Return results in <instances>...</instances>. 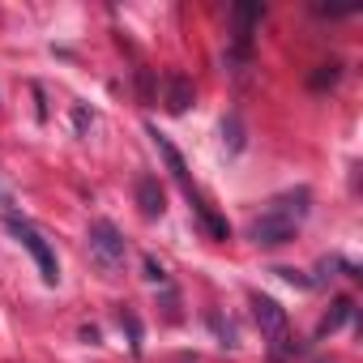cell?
Returning a JSON list of instances; mask_svg holds the SVG:
<instances>
[{
	"instance_id": "cell-1",
	"label": "cell",
	"mask_w": 363,
	"mask_h": 363,
	"mask_svg": "<svg viewBox=\"0 0 363 363\" xmlns=\"http://www.w3.org/2000/svg\"><path fill=\"white\" fill-rule=\"evenodd\" d=\"M90 257L111 274V269H120L124 265V257H128V244H124V231L111 223V218H94L90 223Z\"/></svg>"
},
{
	"instance_id": "cell-2",
	"label": "cell",
	"mask_w": 363,
	"mask_h": 363,
	"mask_svg": "<svg viewBox=\"0 0 363 363\" xmlns=\"http://www.w3.org/2000/svg\"><path fill=\"white\" fill-rule=\"evenodd\" d=\"M9 231H13V240H18V244H22V248L35 257V265H39V278H43L48 286H56V282H60V265H56V252H52V244H48V240H43V235H39V231L26 223V218H13V214H9Z\"/></svg>"
},
{
	"instance_id": "cell-3",
	"label": "cell",
	"mask_w": 363,
	"mask_h": 363,
	"mask_svg": "<svg viewBox=\"0 0 363 363\" xmlns=\"http://www.w3.org/2000/svg\"><path fill=\"white\" fill-rule=\"evenodd\" d=\"M252 316H257L261 333L274 342V350L282 354V342H286V329H291V320H286V308H282L278 299H269V295H252Z\"/></svg>"
},
{
	"instance_id": "cell-4",
	"label": "cell",
	"mask_w": 363,
	"mask_h": 363,
	"mask_svg": "<svg viewBox=\"0 0 363 363\" xmlns=\"http://www.w3.org/2000/svg\"><path fill=\"white\" fill-rule=\"evenodd\" d=\"M295 223L291 218H282V214H274V210H265L261 218H252V227H248V240L252 244H261V248H282V244H291L295 240Z\"/></svg>"
},
{
	"instance_id": "cell-5",
	"label": "cell",
	"mask_w": 363,
	"mask_h": 363,
	"mask_svg": "<svg viewBox=\"0 0 363 363\" xmlns=\"http://www.w3.org/2000/svg\"><path fill=\"white\" fill-rule=\"evenodd\" d=\"M137 210L145 218H162V210H167V193H162V184H158L154 175H141L137 179Z\"/></svg>"
},
{
	"instance_id": "cell-6",
	"label": "cell",
	"mask_w": 363,
	"mask_h": 363,
	"mask_svg": "<svg viewBox=\"0 0 363 363\" xmlns=\"http://www.w3.org/2000/svg\"><path fill=\"white\" fill-rule=\"evenodd\" d=\"M145 133H150V141H154V150L162 154V162H167V171H171V175L179 179V184H184V179H189V162H184V154H179V150L171 145V137H167V133H158L154 124H150Z\"/></svg>"
},
{
	"instance_id": "cell-7",
	"label": "cell",
	"mask_w": 363,
	"mask_h": 363,
	"mask_svg": "<svg viewBox=\"0 0 363 363\" xmlns=\"http://www.w3.org/2000/svg\"><path fill=\"white\" fill-rule=\"evenodd\" d=\"M308 206H312V193H308V189H295V193H282V197H274V201H269V210H274V214H282V218H291L295 227L308 218Z\"/></svg>"
},
{
	"instance_id": "cell-8",
	"label": "cell",
	"mask_w": 363,
	"mask_h": 363,
	"mask_svg": "<svg viewBox=\"0 0 363 363\" xmlns=\"http://www.w3.org/2000/svg\"><path fill=\"white\" fill-rule=\"evenodd\" d=\"M167 111L171 116H184L189 107H193V82L184 77V73H167Z\"/></svg>"
},
{
	"instance_id": "cell-9",
	"label": "cell",
	"mask_w": 363,
	"mask_h": 363,
	"mask_svg": "<svg viewBox=\"0 0 363 363\" xmlns=\"http://www.w3.org/2000/svg\"><path fill=\"white\" fill-rule=\"evenodd\" d=\"M189 206H193V214H197V223L206 227V235L210 240H231V227H227V218L223 214H214L201 197H193V189H189Z\"/></svg>"
},
{
	"instance_id": "cell-10",
	"label": "cell",
	"mask_w": 363,
	"mask_h": 363,
	"mask_svg": "<svg viewBox=\"0 0 363 363\" xmlns=\"http://www.w3.org/2000/svg\"><path fill=\"white\" fill-rule=\"evenodd\" d=\"M350 316H354V303H350L346 295H342V299H333V308H329V316H325V320L316 325V337H325V333H333V329H342V325H346Z\"/></svg>"
},
{
	"instance_id": "cell-11",
	"label": "cell",
	"mask_w": 363,
	"mask_h": 363,
	"mask_svg": "<svg viewBox=\"0 0 363 363\" xmlns=\"http://www.w3.org/2000/svg\"><path fill=\"white\" fill-rule=\"evenodd\" d=\"M342 82V60H329V65H316V73L308 77V90H329Z\"/></svg>"
},
{
	"instance_id": "cell-12",
	"label": "cell",
	"mask_w": 363,
	"mask_h": 363,
	"mask_svg": "<svg viewBox=\"0 0 363 363\" xmlns=\"http://www.w3.org/2000/svg\"><path fill=\"white\" fill-rule=\"evenodd\" d=\"M223 141H227V150H231V154H240V150H244V120H240L235 111L223 120Z\"/></svg>"
},
{
	"instance_id": "cell-13",
	"label": "cell",
	"mask_w": 363,
	"mask_h": 363,
	"mask_svg": "<svg viewBox=\"0 0 363 363\" xmlns=\"http://www.w3.org/2000/svg\"><path fill=\"white\" fill-rule=\"evenodd\" d=\"M137 99H141V107H154V73L150 69H137Z\"/></svg>"
},
{
	"instance_id": "cell-14",
	"label": "cell",
	"mask_w": 363,
	"mask_h": 363,
	"mask_svg": "<svg viewBox=\"0 0 363 363\" xmlns=\"http://www.w3.org/2000/svg\"><path fill=\"white\" fill-rule=\"evenodd\" d=\"M210 329L223 337V346H235V342H240V337H235V325H231V320H223L218 312H210Z\"/></svg>"
},
{
	"instance_id": "cell-15",
	"label": "cell",
	"mask_w": 363,
	"mask_h": 363,
	"mask_svg": "<svg viewBox=\"0 0 363 363\" xmlns=\"http://www.w3.org/2000/svg\"><path fill=\"white\" fill-rule=\"evenodd\" d=\"M120 320H124V329H128V346H133V350H141V320H137V312H128V308H124V312H120Z\"/></svg>"
},
{
	"instance_id": "cell-16",
	"label": "cell",
	"mask_w": 363,
	"mask_h": 363,
	"mask_svg": "<svg viewBox=\"0 0 363 363\" xmlns=\"http://www.w3.org/2000/svg\"><path fill=\"white\" fill-rule=\"evenodd\" d=\"M141 269H145V282H154V286H167V269H162L154 257H145V261H141Z\"/></svg>"
},
{
	"instance_id": "cell-17",
	"label": "cell",
	"mask_w": 363,
	"mask_h": 363,
	"mask_svg": "<svg viewBox=\"0 0 363 363\" xmlns=\"http://www.w3.org/2000/svg\"><path fill=\"white\" fill-rule=\"evenodd\" d=\"M274 274H278L282 282H291V286H303V291H308V286H316V282H312L303 269H286V265H282V269H274Z\"/></svg>"
},
{
	"instance_id": "cell-18",
	"label": "cell",
	"mask_w": 363,
	"mask_h": 363,
	"mask_svg": "<svg viewBox=\"0 0 363 363\" xmlns=\"http://www.w3.org/2000/svg\"><path fill=\"white\" fill-rule=\"evenodd\" d=\"M73 120H77V133H86V128L94 124V116H90L86 107H77V111H73Z\"/></svg>"
},
{
	"instance_id": "cell-19",
	"label": "cell",
	"mask_w": 363,
	"mask_h": 363,
	"mask_svg": "<svg viewBox=\"0 0 363 363\" xmlns=\"http://www.w3.org/2000/svg\"><path fill=\"white\" fill-rule=\"evenodd\" d=\"M0 210H13V189L0 179Z\"/></svg>"
}]
</instances>
